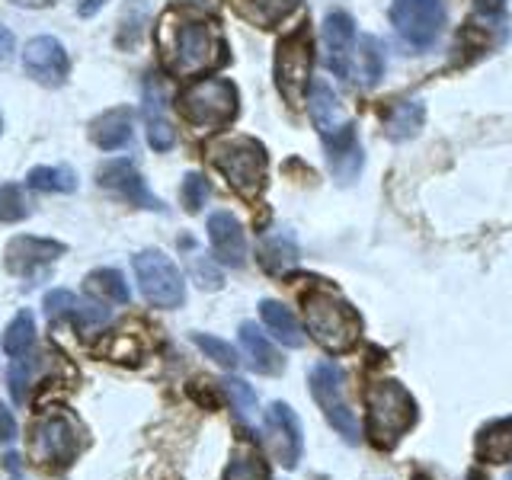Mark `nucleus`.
<instances>
[{"mask_svg":"<svg viewBox=\"0 0 512 480\" xmlns=\"http://www.w3.org/2000/svg\"><path fill=\"white\" fill-rule=\"evenodd\" d=\"M311 394L317 400V407L324 410V416L330 420V426L340 432L343 439L356 442L359 439V426L356 416L349 410L346 400V372L333 362H320L311 368Z\"/></svg>","mask_w":512,"mask_h":480,"instance_id":"obj_8","label":"nucleus"},{"mask_svg":"<svg viewBox=\"0 0 512 480\" xmlns=\"http://www.w3.org/2000/svg\"><path fill=\"white\" fill-rule=\"evenodd\" d=\"M68 253V247L48 237H13L7 244L4 263L13 276H36V272L48 263H55L58 256Z\"/></svg>","mask_w":512,"mask_h":480,"instance_id":"obj_16","label":"nucleus"},{"mask_svg":"<svg viewBox=\"0 0 512 480\" xmlns=\"http://www.w3.org/2000/svg\"><path fill=\"white\" fill-rule=\"evenodd\" d=\"M29 218V202L23 196V189L16 183H0V221H23Z\"/></svg>","mask_w":512,"mask_h":480,"instance_id":"obj_32","label":"nucleus"},{"mask_svg":"<svg viewBox=\"0 0 512 480\" xmlns=\"http://www.w3.org/2000/svg\"><path fill=\"white\" fill-rule=\"evenodd\" d=\"M240 343H244L247 362H250L253 372H260V375H279L282 372V365H285L282 356L276 352V346H272L260 333L256 324H240Z\"/></svg>","mask_w":512,"mask_h":480,"instance_id":"obj_22","label":"nucleus"},{"mask_svg":"<svg viewBox=\"0 0 512 480\" xmlns=\"http://www.w3.org/2000/svg\"><path fill=\"white\" fill-rule=\"evenodd\" d=\"M311 42L308 32H295L276 48V87L288 106H301L311 87Z\"/></svg>","mask_w":512,"mask_h":480,"instance_id":"obj_10","label":"nucleus"},{"mask_svg":"<svg viewBox=\"0 0 512 480\" xmlns=\"http://www.w3.org/2000/svg\"><path fill=\"white\" fill-rule=\"evenodd\" d=\"M132 266H135V279L141 295L148 298L154 308H180L186 301V282H183V272L176 269V263L170 260L167 253L160 250H141L132 256Z\"/></svg>","mask_w":512,"mask_h":480,"instance_id":"obj_7","label":"nucleus"},{"mask_svg":"<svg viewBox=\"0 0 512 480\" xmlns=\"http://www.w3.org/2000/svg\"><path fill=\"white\" fill-rule=\"evenodd\" d=\"M221 384H224V394L231 397V407L237 410V416L250 423L253 416H256V394H253V388H250L247 381H240V378H224Z\"/></svg>","mask_w":512,"mask_h":480,"instance_id":"obj_31","label":"nucleus"},{"mask_svg":"<svg viewBox=\"0 0 512 480\" xmlns=\"http://www.w3.org/2000/svg\"><path fill=\"white\" fill-rule=\"evenodd\" d=\"M298 263V244L288 231H272L260 240V266L272 276H282Z\"/></svg>","mask_w":512,"mask_h":480,"instance_id":"obj_24","label":"nucleus"},{"mask_svg":"<svg viewBox=\"0 0 512 480\" xmlns=\"http://www.w3.org/2000/svg\"><path fill=\"white\" fill-rule=\"evenodd\" d=\"M87 288L93 295H100L106 301H116V304H125L128 301V285L122 279L119 269H93L87 276Z\"/></svg>","mask_w":512,"mask_h":480,"instance_id":"obj_29","label":"nucleus"},{"mask_svg":"<svg viewBox=\"0 0 512 480\" xmlns=\"http://www.w3.org/2000/svg\"><path fill=\"white\" fill-rule=\"evenodd\" d=\"M509 480H512V477H509Z\"/></svg>","mask_w":512,"mask_h":480,"instance_id":"obj_46","label":"nucleus"},{"mask_svg":"<svg viewBox=\"0 0 512 480\" xmlns=\"http://www.w3.org/2000/svg\"><path fill=\"white\" fill-rule=\"evenodd\" d=\"M324 148H327V160H330V170L340 183H356L359 173H362V148H359V138H356V125H346L340 128L336 135L324 138Z\"/></svg>","mask_w":512,"mask_h":480,"instance_id":"obj_18","label":"nucleus"},{"mask_svg":"<svg viewBox=\"0 0 512 480\" xmlns=\"http://www.w3.org/2000/svg\"><path fill=\"white\" fill-rule=\"evenodd\" d=\"M103 7H106V0H80V4H77V13H80V16H96Z\"/></svg>","mask_w":512,"mask_h":480,"instance_id":"obj_42","label":"nucleus"},{"mask_svg":"<svg viewBox=\"0 0 512 480\" xmlns=\"http://www.w3.org/2000/svg\"><path fill=\"white\" fill-rule=\"evenodd\" d=\"M160 45L167 48V64L173 74L196 77L221 61L224 42L205 23H176L173 29L160 32Z\"/></svg>","mask_w":512,"mask_h":480,"instance_id":"obj_5","label":"nucleus"},{"mask_svg":"<svg viewBox=\"0 0 512 480\" xmlns=\"http://www.w3.org/2000/svg\"><path fill=\"white\" fill-rule=\"evenodd\" d=\"M368 400V439L378 448H394L400 436L416 423V404L400 381H375L365 394Z\"/></svg>","mask_w":512,"mask_h":480,"instance_id":"obj_3","label":"nucleus"},{"mask_svg":"<svg viewBox=\"0 0 512 480\" xmlns=\"http://www.w3.org/2000/svg\"><path fill=\"white\" fill-rule=\"evenodd\" d=\"M13 32H7L4 26H0V68H7L10 58H13Z\"/></svg>","mask_w":512,"mask_h":480,"instance_id":"obj_40","label":"nucleus"},{"mask_svg":"<svg viewBox=\"0 0 512 480\" xmlns=\"http://www.w3.org/2000/svg\"><path fill=\"white\" fill-rule=\"evenodd\" d=\"M144 132H148V144L154 151H170L176 144V128L170 122V112H167V90L164 84L151 74L144 77Z\"/></svg>","mask_w":512,"mask_h":480,"instance_id":"obj_15","label":"nucleus"},{"mask_svg":"<svg viewBox=\"0 0 512 480\" xmlns=\"http://www.w3.org/2000/svg\"><path fill=\"white\" fill-rule=\"evenodd\" d=\"M132 128H135V109L116 106L90 122V138L100 151H119L132 141Z\"/></svg>","mask_w":512,"mask_h":480,"instance_id":"obj_19","label":"nucleus"},{"mask_svg":"<svg viewBox=\"0 0 512 480\" xmlns=\"http://www.w3.org/2000/svg\"><path fill=\"white\" fill-rule=\"evenodd\" d=\"M0 132H4V116H0Z\"/></svg>","mask_w":512,"mask_h":480,"instance_id":"obj_45","label":"nucleus"},{"mask_svg":"<svg viewBox=\"0 0 512 480\" xmlns=\"http://www.w3.org/2000/svg\"><path fill=\"white\" fill-rule=\"evenodd\" d=\"M224 480H269V468L256 452H237L224 468Z\"/></svg>","mask_w":512,"mask_h":480,"instance_id":"obj_30","label":"nucleus"},{"mask_svg":"<svg viewBox=\"0 0 512 480\" xmlns=\"http://www.w3.org/2000/svg\"><path fill=\"white\" fill-rule=\"evenodd\" d=\"M208 160L224 173V180L231 189L244 199H256L266 186V167L269 157L266 148L256 138L237 135V138H221L208 148Z\"/></svg>","mask_w":512,"mask_h":480,"instance_id":"obj_2","label":"nucleus"},{"mask_svg":"<svg viewBox=\"0 0 512 480\" xmlns=\"http://www.w3.org/2000/svg\"><path fill=\"white\" fill-rule=\"evenodd\" d=\"M266 445L282 468H295L301 458V423L288 404H272L266 410Z\"/></svg>","mask_w":512,"mask_h":480,"instance_id":"obj_13","label":"nucleus"},{"mask_svg":"<svg viewBox=\"0 0 512 480\" xmlns=\"http://www.w3.org/2000/svg\"><path fill=\"white\" fill-rule=\"evenodd\" d=\"M100 186L122 196L128 205L148 208V212H167V205L160 202L154 192L148 189V183L141 180V173L135 170L132 160H109V164L100 167Z\"/></svg>","mask_w":512,"mask_h":480,"instance_id":"obj_12","label":"nucleus"},{"mask_svg":"<svg viewBox=\"0 0 512 480\" xmlns=\"http://www.w3.org/2000/svg\"><path fill=\"white\" fill-rule=\"evenodd\" d=\"M391 23L410 48H429L445 29V0H394Z\"/></svg>","mask_w":512,"mask_h":480,"instance_id":"obj_9","label":"nucleus"},{"mask_svg":"<svg viewBox=\"0 0 512 480\" xmlns=\"http://www.w3.org/2000/svg\"><path fill=\"white\" fill-rule=\"evenodd\" d=\"M240 109V93L228 77H202L180 93V112L196 132H221Z\"/></svg>","mask_w":512,"mask_h":480,"instance_id":"obj_4","label":"nucleus"},{"mask_svg":"<svg viewBox=\"0 0 512 480\" xmlns=\"http://www.w3.org/2000/svg\"><path fill=\"white\" fill-rule=\"evenodd\" d=\"M260 317H263V324L269 327V333L276 336L279 343L292 346V349L304 346V333L298 327L295 314L288 311L285 304H279V301H260Z\"/></svg>","mask_w":512,"mask_h":480,"instance_id":"obj_26","label":"nucleus"},{"mask_svg":"<svg viewBox=\"0 0 512 480\" xmlns=\"http://www.w3.org/2000/svg\"><path fill=\"white\" fill-rule=\"evenodd\" d=\"M26 183L29 189L36 192H74L77 189V173L71 167H32L26 173Z\"/></svg>","mask_w":512,"mask_h":480,"instance_id":"obj_27","label":"nucleus"},{"mask_svg":"<svg viewBox=\"0 0 512 480\" xmlns=\"http://www.w3.org/2000/svg\"><path fill=\"white\" fill-rule=\"evenodd\" d=\"M192 343H196L208 359H215L221 368H237V349L231 343L218 340V336H208V333H192Z\"/></svg>","mask_w":512,"mask_h":480,"instance_id":"obj_33","label":"nucleus"},{"mask_svg":"<svg viewBox=\"0 0 512 480\" xmlns=\"http://www.w3.org/2000/svg\"><path fill=\"white\" fill-rule=\"evenodd\" d=\"M477 455H480V461H487V464L512 461V416H506V420H496V423L480 429Z\"/></svg>","mask_w":512,"mask_h":480,"instance_id":"obj_25","label":"nucleus"},{"mask_svg":"<svg viewBox=\"0 0 512 480\" xmlns=\"http://www.w3.org/2000/svg\"><path fill=\"white\" fill-rule=\"evenodd\" d=\"M176 7H196V10H215L218 0H173Z\"/></svg>","mask_w":512,"mask_h":480,"instance_id":"obj_43","label":"nucleus"},{"mask_svg":"<svg viewBox=\"0 0 512 480\" xmlns=\"http://www.w3.org/2000/svg\"><path fill=\"white\" fill-rule=\"evenodd\" d=\"M308 112H311V122L317 125L320 138L336 135L340 128L349 125V122L340 119V103H336V93H333L330 84H324V80H314V84H311Z\"/></svg>","mask_w":512,"mask_h":480,"instance_id":"obj_21","label":"nucleus"},{"mask_svg":"<svg viewBox=\"0 0 512 480\" xmlns=\"http://www.w3.org/2000/svg\"><path fill=\"white\" fill-rule=\"evenodd\" d=\"M74 314L80 320V327H100L109 320V311L103 304H93V301H84V304H74Z\"/></svg>","mask_w":512,"mask_h":480,"instance_id":"obj_38","label":"nucleus"},{"mask_svg":"<svg viewBox=\"0 0 512 480\" xmlns=\"http://www.w3.org/2000/svg\"><path fill=\"white\" fill-rule=\"evenodd\" d=\"M16 439V420L13 413L7 410V404L0 400V445H10Z\"/></svg>","mask_w":512,"mask_h":480,"instance_id":"obj_39","label":"nucleus"},{"mask_svg":"<svg viewBox=\"0 0 512 480\" xmlns=\"http://www.w3.org/2000/svg\"><path fill=\"white\" fill-rule=\"evenodd\" d=\"M231 10L250 26L272 29V26H279L288 13L298 10V0H231Z\"/></svg>","mask_w":512,"mask_h":480,"instance_id":"obj_23","label":"nucleus"},{"mask_svg":"<svg viewBox=\"0 0 512 480\" xmlns=\"http://www.w3.org/2000/svg\"><path fill=\"white\" fill-rule=\"evenodd\" d=\"M189 269H192V276H196V282L205 288V292H215V288L224 285V279H221V272L215 269V263L208 260V256H202V253L189 256Z\"/></svg>","mask_w":512,"mask_h":480,"instance_id":"obj_36","label":"nucleus"},{"mask_svg":"<svg viewBox=\"0 0 512 480\" xmlns=\"http://www.w3.org/2000/svg\"><path fill=\"white\" fill-rule=\"evenodd\" d=\"M16 7H52L55 0H13Z\"/></svg>","mask_w":512,"mask_h":480,"instance_id":"obj_44","label":"nucleus"},{"mask_svg":"<svg viewBox=\"0 0 512 480\" xmlns=\"http://www.w3.org/2000/svg\"><path fill=\"white\" fill-rule=\"evenodd\" d=\"M208 192H212V189H208V180H205L202 173H186V176H183V189H180L186 212L196 215L199 208L208 202Z\"/></svg>","mask_w":512,"mask_h":480,"instance_id":"obj_35","label":"nucleus"},{"mask_svg":"<svg viewBox=\"0 0 512 480\" xmlns=\"http://www.w3.org/2000/svg\"><path fill=\"white\" fill-rule=\"evenodd\" d=\"M474 7H477V13L493 16V13H500L506 7V0H474Z\"/></svg>","mask_w":512,"mask_h":480,"instance_id":"obj_41","label":"nucleus"},{"mask_svg":"<svg viewBox=\"0 0 512 480\" xmlns=\"http://www.w3.org/2000/svg\"><path fill=\"white\" fill-rule=\"evenodd\" d=\"M208 244H212L215 260L224 266H244L247 263V234L244 224L231 212H212L208 218Z\"/></svg>","mask_w":512,"mask_h":480,"instance_id":"obj_17","label":"nucleus"},{"mask_svg":"<svg viewBox=\"0 0 512 480\" xmlns=\"http://www.w3.org/2000/svg\"><path fill=\"white\" fill-rule=\"evenodd\" d=\"M32 346H36V317L23 311L10 320V327L4 333V352L10 359H23Z\"/></svg>","mask_w":512,"mask_h":480,"instance_id":"obj_28","label":"nucleus"},{"mask_svg":"<svg viewBox=\"0 0 512 480\" xmlns=\"http://www.w3.org/2000/svg\"><path fill=\"white\" fill-rule=\"evenodd\" d=\"M23 68L36 84L61 87L64 80H68L71 61H68V52H64V45L55 36H36L23 48Z\"/></svg>","mask_w":512,"mask_h":480,"instance_id":"obj_11","label":"nucleus"},{"mask_svg":"<svg viewBox=\"0 0 512 480\" xmlns=\"http://www.w3.org/2000/svg\"><path fill=\"white\" fill-rule=\"evenodd\" d=\"M324 52L336 77H352V55H356V20L346 10H333L324 20Z\"/></svg>","mask_w":512,"mask_h":480,"instance_id":"obj_14","label":"nucleus"},{"mask_svg":"<svg viewBox=\"0 0 512 480\" xmlns=\"http://www.w3.org/2000/svg\"><path fill=\"white\" fill-rule=\"evenodd\" d=\"M304 320L314 340L327 352H346L356 346L362 333V320L349 301H343L333 288H314L304 295Z\"/></svg>","mask_w":512,"mask_h":480,"instance_id":"obj_1","label":"nucleus"},{"mask_svg":"<svg viewBox=\"0 0 512 480\" xmlns=\"http://www.w3.org/2000/svg\"><path fill=\"white\" fill-rule=\"evenodd\" d=\"M84 448V429L68 410H52L36 420L29 436V452L45 468H68Z\"/></svg>","mask_w":512,"mask_h":480,"instance_id":"obj_6","label":"nucleus"},{"mask_svg":"<svg viewBox=\"0 0 512 480\" xmlns=\"http://www.w3.org/2000/svg\"><path fill=\"white\" fill-rule=\"evenodd\" d=\"M74 304H77V298L68 292V288H55V292L45 295L42 308H45V317L48 320H61V317L74 314Z\"/></svg>","mask_w":512,"mask_h":480,"instance_id":"obj_37","label":"nucleus"},{"mask_svg":"<svg viewBox=\"0 0 512 480\" xmlns=\"http://www.w3.org/2000/svg\"><path fill=\"white\" fill-rule=\"evenodd\" d=\"M426 122V106L420 100H397L384 109V135L391 141H410L420 135V128Z\"/></svg>","mask_w":512,"mask_h":480,"instance_id":"obj_20","label":"nucleus"},{"mask_svg":"<svg viewBox=\"0 0 512 480\" xmlns=\"http://www.w3.org/2000/svg\"><path fill=\"white\" fill-rule=\"evenodd\" d=\"M359 48H362V77H365V84H378L381 74H384V52H381V42H378L375 36H362Z\"/></svg>","mask_w":512,"mask_h":480,"instance_id":"obj_34","label":"nucleus"}]
</instances>
